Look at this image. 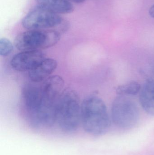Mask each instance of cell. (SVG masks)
<instances>
[{"instance_id":"cell-10","label":"cell","mask_w":154,"mask_h":155,"mask_svg":"<svg viewBox=\"0 0 154 155\" xmlns=\"http://www.w3.org/2000/svg\"><path fill=\"white\" fill-rule=\"evenodd\" d=\"M139 100L144 111L154 116V80L149 79L144 84L140 91Z\"/></svg>"},{"instance_id":"cell-3","label":"cell","mask_w":154,"mask_h":155,"mask_svg":"<svg viewBox=\"0 0 154 155\" xmlns=\"http://www.w3.org/2000/svg\"><path fill=\"white\" fill-rule=\"evenodd\" d=\"M56 122L65 132L76 131L81 123V105L77 93L73 90L63 91L56 106Z\"/></svg>"},{"instance_id":"cell-11","label":"cell","mask_w":154,"mask_h":155,"mask_svg":"<svg viewBox=\"0 0 154 155\" xmlns=\"http://www.w3.org/2000/svg\"><path fill=\"white\" fill-rule=\"evenodd\" d=\"M39 5L54 13L68 14L74 11V6L68 0H37Z\"/></svg>"},{"instance_id":"cell-1","label":"cell","mask_w":154,"mask_h":155,"mask_svg":"<svg viewBox=\"0 0 154 155\" xmlns=\"http://www.w3.org/2000/svg\"><path fill=\"white\" fill-rule=\"evenodd\" d=\"M22 96L33 125L47 127L56 123L55 112L44 103L40 86L32 84L25 85L22 90Z\"/></svg>"},{"instance_id":"cell-7","label":"cell","mask_w":154,"mask_h":155,"mask_svg":"<svg viewBox=\"0 0 154 155\" xmlns=\"http://www.w3.org/2000/svg\"><path fill=\"white\" fill-rule=\"evenodd\" d=\"M44 59V54L41 51H21L13 57L11 64L18 71H30Z\"/></svg>"},{"instance_id":"cell-4","label":"cell","mask_w":154,"mask_h":155,"mask_svg":"<svg viewBox=\"0 0 154 155\" xmlns=\"http://www.w3.org/2000/svg\"><path fill=\"white\" fill-rule=\"evenodd\" d=\"M60 38L61 33L57 30H28L16 36L14 45L21 51H40L54 46Z\"/></svg>"},{"instance_id":"cell-8","label":"cell","mask_w":154,"mask_h":155,"mask_svg":"<svg viewBox=\"0 0 154 155\" xmlns=\"http://www.w3.org/2000/svg\"><path fill=\"white\" fill-rule=\"evenodd\" d=\"M64 81L59 75L50 76L40 86L44 101L52 105H56L63 93Z\"/></svg>"},{"instance_id":"cell-12","label":"cell","mask_w":154,"mask_h":155,"mask_svg":"<svg viewBox=\"0 0 154 155\" xmlns=\"http://www.w3.org/2000/svg\"><path fill=\"white\" fill-rule=\"evenodd\" d=\"M141 86L138 82L131 81L117 87L116 91L119 96L135 95L141 91Z\"/></svg>"},{"instance_id":"cell-15","label":"cell","mask_w":154,"mask_h":155,"mask_svg":"<svg viewBox=\"0 0 154 155\" xmlns=\"http://www.w3.org/2000/svg\"><path fill=\"white\" fill-rule=\"evenodd\" d=\"M70 2H73L76 3H81L84 2L86 0H68Z\"/></svg>"},{"instance_id":"cell-13","label":"cell","mask_w":154,"mask_h":155,"mask_svg":"<svg viewBox=\"0 0 154 155\" xmlns=\"http://www.w3.org/2000/svg\"><path fill=\"white\" fill-rule=\"evenodd\" d=\"M13 45L11 42L6 38L0 39V55L6 57L11 53L13 50Z\"/></svg>"},{"instance_id":"cell-6","label":"cell","mask_w":154,"mask_h":155,"mask_svg":"<svg viewBox=\"0 0 154 155\" xmlns=\"http://www.w3.org/2000/svg\"><path fill=\"white\" fill-rule=\"evenodd\" d=\"M63 21L58 15L38 6L23 18L22 25L28 30H42L58 27Z\"/></svg>"},{"instance_id":"cell-5","label":"cell","mask_w":154,"mask_h":155,"mask_svg":"<svg viewBox=\"0 0 154 155\" xmlns=\"http://www.w3.org/2000/svg\"><path fill=\"white\" fill-rule=\"evenodd\" d=\"M111 117L114 124L118 127L132 128L139 120L138 106L134 100L127 96H118L112 103Z\"/></svg>"},{"instance_id":"cell-2","label":"cell","mask_w":154,"mask_h":155,"mask_svg":"<svg viewBox=\"0 0 154 155\" xmlns=\"http://www.w3.org/2000/svg\"><path fill=\"white\" fill-rule=\"evenodd\" d=\"M81 119L85 131L93 135L105 134L110 127L105 104L95 96L87 97L81 104Z\"/></svg>"},{"instance_id":"cell-9","label":"cell","mask_w":154,"mask_h":155,"mask_svg":"<svg viewBox=\"0 0 154 155\" xmlns=\"http://www.w3.org/2000/svg\"><path fill=\"white\" fill-rule=\"evenodd\" d=\"M57 61L53 59H44L35 68L29 72L30 79L34 83L44 81L57 69Z\"/></svg>"},{"instance_id":"cell-14","label":"cell","mask_w":154,"mask_h":155,"mask_svg":"<svg viewBox=\"0 0 154 155\" xmlns=\"http://www.w3.org/2000/svg\"><path fill=\"white\" fill-rule=\"evenodd\" d=\"M149 13L151 17L154 18V5H152L149 9Z\"/></svg>"}]
</instances>
